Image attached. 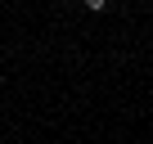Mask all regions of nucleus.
<instances>
[{
  "label": "nucleus",
  "instance_id": "obj_1",
  "mask_svg": "<svg viewBox=\"0 0 153 144\" xmlns=\"http://www.w3.org/2000/svg\"><path fill=\"white\" fill-rule=\"evenodd\" d=\"M81 5H86L90 14H104V9H108V0H81Z\"/></svg>",
  "mask_w": 153,
  "mask_h": 144
}]
</instances>
